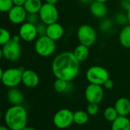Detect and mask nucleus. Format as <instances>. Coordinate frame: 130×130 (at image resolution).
Segmentation results:
<instances>
[{
	"mask_svg": "<svg viewBox=\"0 0 130 130\" xmlns=\"http://www.w3.org/2000/svg\"><path fill=\"white\" fill-rule=\"evenodd\" d=\"M80 62L71 51L57 54L51 63V71L55 78L71 82L80 73Z\"/></svg>",
	"mask_w": 130,
	"mask_h": 130,
	"instance_id": "f257e3e1",
	"label": "nucleus"
},
{
	"mask_svg": "<svg viewBox=\"0 0 130 130\" xmlns=\"http://www.w3.org/2000/svg\"><path fill=\"white\" fill-rule=\"evenodd\" d=\"M6 126L10 130H21L28 123V112L22 105H12L5 114Z\"/></svg>",
	"mask_w": 130,
	"mask_h": 130,
	"instance_id": "f03ea898",
	"label": "nucleus"
},
{
	"mask_svg": "<svg viewBox=\"0 0 130 130\" xmlns=\"http://www.w3.org/2000/svg\"><path fill=\"white\" fill-rule=\"evenodd\" d=\"M35 52L42 57H49L52 56L57 49L56 41L47 35L38 36L35 42Z\"/></svg>",
	"mask_w": 130,
	"mask_h": 130,
	"instance_id": "7ed1b4c3",
	"label": "nucleus"
},
{
	"mask_svg": "<svg viewBox=\"0 0 130 130\" xmlns=\"http://www.w3.org/2000/svg\"><path fill=\"white\" fill-rule=\"evenodd\" d=\"M21 38L19 35H15L12 39L3 46V57L10 62L17 61L22 55V47L20 44Z\"/></svg>",
	"mask_w": 130,
	"mask_h": 130,
	"instance_id": "20e7f679",
	"label": "nucleus"
},
{
	"mask_svg": "<svg viewBox=\"0 0 130 130\" xmlns=\"http://www.w3.org/2000/svg\"><path fill=\"white\" fill-rule=\"evenodd\" d=\"M86 78L90 84L103 86L109 78V74L105 68L99 65H93L87 69L86 72Z\"/></svg>",
	"mask_w": 130,
	"mask_h": 130,
	"instance_id": "39448f33",
	"label": "nucleus"
},
{
	"mask_svg": "<svg viewBox=\"0 0 130 130\" xmlns=\"http://www.w3.org/2000/svg\"><path fill=\"white\" fill-rule=\"evenodd\" d=\"M77 38L80 44H83L90 47L96 43L97 33L92 25L84 24L78 28L77 31Z\"/></svg>",
	"mask_w": 130,
	"mask_h": 130,
	"instance_id": "423d86ee",
	"label": "nucleus"
},
{
	"mask_svg": "<svg viewBox=\"0 0 130 130\" xmlns=\"http://www.w3.org/2000/svg\"><path fill=\"white\" fill-rule=\"evenodd\" d=\"M23 71L24 70L22 68H12L6 69L3 72L1 82L7 87H16L22 83Z\"/></svg>",
	"mask_w": 130,
	"mask_h": 130,
	"instance_id": "0eeeda50",
	"label": "nucleus"
},
{
	"mask_svg": "<svg viewBox=\"0 0 130 130\" xmlns=\"http://www.w3.org/2000/svg\"><path fill=\"white\" fill-rule=\"evenodd\" d=\"M38 15L41 22L47 25L57 22L59 19V12L56 6L46 3H43Z\"/></svg>",
	"mask_w": 130,
	"mask_h": 130,
	"instance_id": "6e6552de",
	"label": "nucleus"
},
{
	"mask_svg": "<svg viewBox=\"0 0 130 130\" xmlns=\"http://www.w3.org/2000/svg\"><path fill=\"white\" fill-rule=\"evenodd\" d=\"M53 122L58 128H67L74 123V112L68 109H61L54 114Z\"/></svg>",
	"mask_w": 130,
	"mask_h": 130,
	"instance_id": "1a4fd4ad",
	"label": "nucleus"
},
{
	"mask_svg": "<svg viewBox=\"0 0 130 130\" xmlns=\"http://www.w3.org/2000/svg\"><path fill=\"white\" fill-rule=\"evenodd\" d=\"M85 98L88 103H100L104 97V90L102 85L89 84L84 92Z\"/></svg>",
	"mask_w": 130,
	"mask_h": 130,
	"instance_id": "9d476101",
	"label": "nucleus"
},
{
	"mask_svg": "<svg viewBox=\"0 0 130 130\" xmlns=\"http://www.w3.org/2000/svg\"><path fill=\"white\" fill-rule=\"evenodd\" d=\"M19 35L21 38V40L26 42H31L36 40L38 37L36 25L25 22L19 28Z\"/></svg>",
	"mask_w": 130,
	"mask_h": 130,
	"instance_id": "9b49d317",
	"label": "nucleus"
},
{
	"mask_svg": "<svg viewBox=\"0 0 130 130\" xmlns=\"http://www.w3.org/2000/svg\"><path fill=\"white\" fill-rule=\"evenodd\" d=\"M9 20L15 25H22L26 22L28 12L24 6H13L12 8L7 12Z\"/></svg>",
	"mask_w": 130,
	"mask_h": 130,
	"instance_id": "f8f14e48",
	"label": "nucleus"
},
{
	"mask_svg": "<svg viewBox=\"0 0 130 130\" xmlns=\"http://www.w3.org/2000/svg\"><path fill=\"white\" fill-rule=\"evenodd\" d=\"M22 83L28 88H35L38 86L40 78L38 74L32 70H24Z\"/></svg>",
	"mask_w": 130,
	"mask_h": 130,
	"instance_id": "ddd939ff",
	"label": "nucleus"
},
{
	"mask_svg": "<svg viewBox=\"0 0 130 130\" xmlns=\"http://www.w3.org/2000/svg\"><path fill=\"white\" fill-rule=\"evenodd\" d=\"M90 12L93 17L98 19H103L107 15L108 8L106 3L93 1L90 5Z\"/></svg>",
	"mask_w": 130,
	"mask_h": 130,
	"instance_id": "4468645a",
	"label": "nucleus"
},
{
	"mask_svg": "<svg viewBox=\"0 0 130 130\" xmlns=\"http://www.w3.org/2000/svg\"><path fill=\"white\" fill-rule=\"evenodd\" d=\"M64 35L63 27L58 22H55L47 26L46 35L52 40L57 41L60 40Z\"/></svg>",
	"mask_w": 130,
	"mask_h": 130,
	"instance_id": "2eb2a0df",
	"label": "nucleus"
},
{
	"mask_svg": "<svg viewBox=\"0 0 130 130\" xmlns=\"http://www.w3.org/2000/svg\"><path fill=\"white\" fill-rule=\"evenodd\" d=\"M114 107L116 108L119 116H128L130 114V100L126 97L119 98L116 101Z\"/></svg>",
	"mask_w": 130,
	"mask_h": 130,
	"instance_id": "dca6fc26",
	"label": "nucleus"
},
{
	"mask_svg": "<svg viewBox=\"0 0 130 130\" xmlns=\"http://www.w3.org/2000/svg\"><path fill=\"white\" fill-rule=\"evenodd\" d=\"M7 99L12 105H22L24 101V95L16 87L10 88L7 93Z\"/></svg>",
	"mask_w": 130,
	"mask_h": 130,
	"instance_id": "f3484780",
	"label": "nucleus"
},
{
	"mask_svg": "<svg viewBox=\"0 0 130 130\" xmlns=\"http://www.w3.org/2000/svg\"><path fill=\"white\" fill-rule=\"evenodd\" d=\"M111 130H130V120L127 116H118L112 122Z\"/></svg>",
	"mask_w": 130,
	"mask_h": 130,
	"instance_id": "a211bd4d",
	"label": "nucleus"
},
{
	"mask_svg": "<svg viewBox=\"0 0 130 130\" xmlns=\"http://www.w3.org/2000/svg\"><path fill=\"white\" fill-rule=\"evenodd\" d=\"M119 44L125 48H130V25L122 26L119 35Z\"/></svg>",
	"mask_w": 130,
	"mask_h": 130,
	"instance_id": "6ab92c4d",
	"label": "nucleus"
},
{
	"mask_svg": "<svg viewBox=\"0 0 130 130\" xmlns=\"http://www.w3.org/2000/svg\"><path fill=\"white\" fill-rule=\"evenodd\" d=\"M75 56V57L81 63L84 60H86L90 55V50L89 47L87 45H84L83 44H78L72 51Z\"/></svg>",
	"mask_w": 130,
	"mask_h": 130,
	"instance_id": "aec40b11",
	"label": "nucleus"
},
{
	"mask_svg": "<svg viewBox=\"0 0 130 130\" xmlns=\"http://www.w3.org/2000/svg\"><path fill=\"white\" fill-rule=\"evenodd\" d=\"M42 5L41 0H26L23 6L28 13H38Z\"/></svg>",
	"mask_w": 130,
	"mask_h": 130,
	"instance_id": "412c9836",
	"label": "nucleus"
},
{
	"mask_svg": "<svg viewBox=\"0 0 130 130\" xmlns=\"http://www.w3.org/2000/svg\"><path fill=\"white\" fill-rule=\"evenodd\" d=\"M89 114L84 110H77L74 112V122L77 125H84L89 120Z\"/></svg>",
	"mask_w": 130,
	"mask_h": 130,
	"instance_id": "4be33fe9",
	"label": "nucleus"
},
{
	"mask_svg": "<svg viewBox=\"0 0 130 130\" xmlns=\"http://www.w3.org/2000/svg\"><path fill=\"white\" fill-rule=\"evenodd\" d=\"M70 83L71 82H68L67 80L56 78L55 81L54 82V85H53L54 90L58 93H65V92H67L69 89Z\"/></svg>",
	"mask_w": 130,
	"mask_h": 130,
	"instance_id": "5701e85b",
	"label": "nucleus"
},
{
	"mask_svg": "<svg viewBox=\"0 0 130 130\" xmlns=\"http://www.w3.org/2000/svg\"><path fill=\"white\" fill-rule=\"evenodd\" d=\"M114 26V22L109 19L104 18L100 23V30L103 33H109L112 31Z\"/></svg>",
	"mask_w": 130,
	"mask_h": 130,
	"instance_id": "b1692460",
	"label": "nucleus"
},
{
	"mask_svg": "<svg viewBox=\"0 0 130 130\" xmlns=\"http://www.w3.org/2000/svg\"><path fill=\"white\" fill-rule=\"evenodd\" d=\"M103 116L107 121L113 122L118 117L119 114L114 106H108L105 109L103 112Z\"/></svg>",
	"mask_w": 130,
	"mask_h": 130,
	"instance_id": "393cba45",
	"label": "nucleus"
},
{
	"mask_svg": "<svg viewBox=\"0 0 130 130\" xmlns=\"http://www.w3.org/2000/svg\"><path fill=\"white\" fill-rule=\"evenodd\" d=\"M114 22L121 26H124V25H128V21L127 13H125L122 12L116 13L114 16Z\"/></svg>",
	"mask_w": 130,
	"mask_h": 130,
	"instance_id": "a878e982",
	"label": "nucleus"
},
{
	"mask_svg": "<svg viewBox=\"0 0 130 130\" xmlns=\"http://www.w3.org/2000/svg\"><path fill=\"white\" fill-rule=\"evenodd\" d=\"M11 39L12 36L10 32L4 28H0V46L5 45Z\"/></svg>",
	"mask_w": 130,
	"mask_h": 130,
	"instance_id": "bb28decb",
	"label": "nucleus"
},
{
	"mask_svg": "<svg viewBox=\"0 0 130 130\" xmlns=\"http://www.w3.org/2000/svg\"><path fill=\"white\" fill-rule=\"evenodd\" d=\"M13 6L12 0H0V12H8Z\"/></svg>",
	"mask_w": 130,
	"mask_h": 130,
	"instance_id": "cd10ccee",
	"label": "nucleus"
},
{
	"mask_svg": "<svg viewBox=\"0 0 130 130\" xmlns=\"http://www.w3.org/2000/svg\"><path fill=\"white\" fill-rule=\"evenodd\" d=\"M100 110L98 103H89L87 107V112L90 116H96Z\"/></svg>",
	"mask_w": 130,
	"mask_h": 130,
	"instance_id": "c85d7f7f",
	"label": "nucleus"
},
{
	"mask_svg": "<svg viewBox=\"0 0 130 130\" xmlns=\"http://www.w3.org/2000/svg\"><path fill=\"white\" fill-rule=\"evenodd\" d=\"M26 22L33 25H37L41 22L38 13H28Z\"/></svg>",
	"mask_w": 130,
	"mask_h": 130,
	"instance_id": "c756f323",
	"label": "nucleus"
},
{
	"mask_svg": "<svg viewBox=\"0 0 130 130\" xmlns=\"http://www.w3.org/2000/svg\"><path fill=\"white\" fill-rule=\"evenodd\" d=\"M47 25H45L44 23L40 22L39 23H38L36 25V28H37V31H38V36H43V35H46V31H47Z\"/></svg>",
	"mask_w": 130,
	"mask_h": 130,
	"instance_id": "7c9ffc66",
	"label": "nucleus"
},
{
	"mask_svg": "<svg viewBox=\"0 0 130 130\" xmlns=\"http://www.w3.org/2000/svg\"><path fill=\"white\" fill-rule=\"evenodd\" d=\"M120 7L122 10L127 12L130 9V2L129 0H120L119 3Z\"/></svg>",
	"mask_w": 130,
	"mask_h": 130,
	"instance_id": "2f4dec72",
	"label": "nucleus"
},
{
	"mask_svg": "<svg viewBox=\"0 0 130 130\" xmlns=\"http://www.w3.org/2000/svg\"><path fill=\"white\" fill-rule=\"evenodd\" d=\"M103 87H105L106 89L109 90V89H112V88L113 87L114 83H113V81H112L110 78H109V79L103 84Z\"/></svg>",
	"mask_w": 130,
	"mask_h": 130,
	"instance_id": "473e14b6",
	"label": "nucleus"
},
{
	"mask_svg": "<svg viewBox=\"0 0 130 130\" xmlns=\"http://www.w3.org/2000/svg\"><path fill=\"white\" fill-rule=\"evenodd\" d=\"M26 0H12V3L14 6H23Z\"/></svg>",
	"mask_w": 130,
	"mask_h": 130,
	"instance_id": "72a5a7b5",
	"label": "nucleus"
},
{
	"mask_svg": "<svg viewBox=\"0 0 130 130\" xmlns=\"http://www.w3.org/2000/svg\"><path fill=\"white\" fill-rule=\"evenodd\" d=\"M78 1L81 3V4H84V5H88V4H91L94 0H78Z\"/></svg>",
	"mask_w": 130,
	"mask_h": 130,
	"instance_id": "f704fd0d",
	"label": "nucleus"
},
{
	"mask_svg": "<svg viewBox=\"0 0 130 130\" xmlns=\"http://www.w3.org/2000/svg\"><path fill=\"white\" fill-rule=\"evenodd\" d=\"M58 2V0H45V3L51 5H56Z\"/></svg>",
	"mask_w": 130,
	"mask_h": 130,
	"instance_id": "c9c22d12",
	"label": "nucleus"
},
{
	"mask_svg": "<svg viewBox=\"0 0 130 130\" xmlns=\"http://www.w3.org/2000/svg\"><path fill=\"white\" fill-rule=\"evenodd\" d=\"M3 72L4 71L2 69V68L0 67V82L2 81V78H3Z\"/></svg>",
	"mask_w": 130,
	"mask_h": 130,
	"instance_id": "e433bc0d",
	"label": "nucleus"
},
{
	"mask_svg": "<svg viewBox=\"0 0 130 130\" xmlns=\"http://www.w3.org/2000/svg\"><path fill=\"white\" fill-rule=\"evenodd\" d=\"M21 130H36V129H35L34 128H32V127H29V126H25V128H23L22 129H21Z\"/></svg>",
	"mask_w": 130,
	"mask_h": 130,
	"instance_id": "4c0bfd02",
	"label": "nucleus"
},
{
	"mask_svg": "<svg viewBox=\"0 0 130 130\" xmlns=\"http://www.w3.org/2000/svg\"><path fill=\"white\" fill-rule=\"evenodd\" d=\"M127 13V16H128V24L130 25V9L126 12Z\"/></svg>",
	"mask_w": 130,
	"mask_h": 130,
	"instance_id": "58836bf2",
	"label": "nucleus"
},
{
	"mask_svg": "<svg viewBox=\"0 0 130 130\" xmlns=\"http://www.w3.org/2000/svg\"><path fill=\"white\" fill-rule=\"evenodd\" d=\"M0 130H10L7 126H4V125H0Z\"/></svg>",
	"mask_w": 130,
	"mask_h": 130,
	"instance_id": "ea45409f",
	"label": "nucleus"
},
{
	"mask_svg": "<svg viewBox=\"0 0 130 130\" xmlns=\"http://www.w3.org/2000/svg\"><path fill=\"white\" fill-rule=\"evenodd\" d=\"M3 57V49L0 47V60H2V58Z\"/></svg>",
	"mask_w": 130,
	"mask_h": 130,
	"instance_id": "a19ab883",
	"label": "nucleus"
},
{
	"mask_svg": "<svg viewBox=\"0 0 130 130\" xmlns=\"http://www.w3.org/2000/svg\"><path fill=\"white\" fill-rule=\"evenodd\" d=\"M96 2H99V3H106L108 0H94Z\"/></svg>",
	"mask_w": 130,
	"mask_h": 130,
	"instance_id": "79ce46f5",
	"label": "nucleus"
},
{
	"mask_svg": "<svg viewBox=\"0 0 130 130\" xmlns=\"http://www.w3.org/2000/svg\"><path fill=\"white\" fill-rule=\"evenodd\" d=\"M1 118H2V111L0 109V119H1Z\"/></svg>",
	"mask_w": 130,
	"mask_h": 130,
	"instance_id": "37998d69",
	"label": "nucleus"
},
{
	"mask_svg": "<svg viewBox=\"0 0 130 130\" xmlns=\"http://www.w3.org/2000/svg\"><path fill=\"white\" fill-rule=\"evenodd\" d=\"M129 2H130V0H129Z\"/></svg>",
	"mask_w": 130,
	"mask_h": 130,
	"instance_id": "c03bdc74",
	"label": "nucleus"
}]
</instances>
